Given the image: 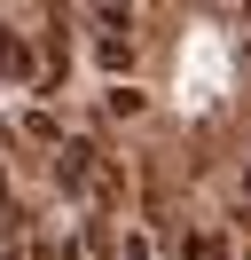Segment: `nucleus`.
Wrapping results in <instances>:
<instances>
[{"label": "nucleus", "mask_w": 251, "mask_h": 260, "mask_svg": "<svg viewBox=\"0 0 251 260\" xmlns=\"http://www.w3.org/2000/svg\"><path fill=\"white\" fill-rule=\"evenodd\" d=\"M110 111H118V118H141V87H110Z\"/></svg>", "instance_id": "nucleus-4"}, {"label": "nucleus", "mask_w": 251, "mask_h": 260, "mask_svg": "<svg viewBox=\"0 0 251 260\" xmlns=\"http://www.w3.org/2000/svg\"><path fill=\"white\" fill-rule=\"evenodd\" d=\"M188 260H220V244H212V237H196V244H188Z\"/></svg>", "instance_id": "nucleus-5"}, {"label": "nucleus", "mask_w": 251, "mask_h": 260, "mask_svg": "<svg viewBox=\"0 0 251 260\" xmlns=\"http://www.w3.org/2000/svg\"><path fill=\"white\" fill-rule=\"evenodd\" d=\"M0 205H8V181H0Z\"/></svg>", "instance_id": "nucleus-6"}, {"label": "nucleus", "mask_w": 251, "mask_h": 260, "mask_svg": "<svg viewBox=\"0 0 251 260\" xmlns=\"http://www.w3.org/2000/svg\"><path fill=\"white\" fill-rule=\"evenodd\" d=\"M0 71H8L16 87L39 79V55H31V40H24V32H0Z\"/></svg>", "instance_id": "nucleus-1"}, {"label": "nucleus", "mask_w": 251, "mask_h": 260, "mask_svg": "<svg viewBox=\"0 0 251 260\" xmlns=\"http://www.w3.org/2000/svg\"><path fill=\"white\" fill-rule=\"evenodd\" d=\"M94 174H102V166H94V150H87V142H71V150L55 158V181H63L71 197H78V189H94Z\"/></svg>", "instance_id": "nucleus-2"}, {"label": "nucleus", "mask_w": 251, "mask_h": 260, "mask_svg": "<svg viewBox=\"0 0 251 260\" xmlns=\"http://www.w3.org/2000/svg\"><path fill=\"white\" fill-rule=\"evenodd\" d=\"M0 150H8V126H0Z\"/></svg>", "instance_id": "nucleus-7"}, {"label": "nucleus", "mask_w": 251, "mask_h": 260, "mask_svg": "<svg viewBox=\"0 0 251 260\" xmlns=\"http://www.w3.org/2000/svg\"><path fill=\"white\" fill-rule=\"evenodd\" d=\"M102 71H134V40H102Z\"/></svg>", "instance_id": "nucleus-3"}]
</instances>
